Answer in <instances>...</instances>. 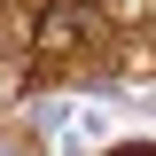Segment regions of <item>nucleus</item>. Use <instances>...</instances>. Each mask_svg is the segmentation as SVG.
I'll return each mask as SVG.
<instances>
[{
  "label": "nucleus",
  "mask_w": 156,
  "mask_h": 156,
  "mask_svg": "<svg viewBox=\"0 0 156 156\" xmlns=\"http://www.w3.org/2000/svg\"><path fill=\"white\" fill-rule=\"evenodd\" d=\"M109 156H156V140H133V148H109Z\"/></svg>",
  "instance_id": "f257e3e1"
}]
</instances>
